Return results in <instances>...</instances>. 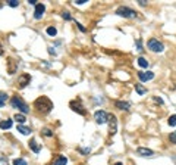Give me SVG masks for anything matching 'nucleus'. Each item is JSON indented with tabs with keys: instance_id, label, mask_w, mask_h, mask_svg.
Listing matches in <instances>:
<instances>
[{
	"instance_id": "nucleus-1",
	"label": "nucleus",
	"mask_w": 176,
	"mask_h": 165,
	"mask_svg": "<svg viewBox=\"0 0 176 165\" xmlns=\"http://www.w3.org/2000/svg\"><path fill=\"white\" fill-rule=\"evenodd\" d=\"M34 106H35L37 111L41 112V114H49L50 111L53 109V102L50 100L49 97L41 96V97H38V99L34 102Z\"/></svg>"
},
{
	"instance_id": "nucleus-6",
	"label": "nucleus",
	"mask_w": 176,
	"mask_h": 165,
	"mask_svg": "<svg viewBox=\"0 0 176 165\" xmlns=\"http://www.w3.org/2000/svg\"><path fill=\"white\" fill-rule=\"evenodd\" d=\"M69 106H71V109L73 111V112H77V114H79V115H85V114H87V111L84 109L82 103L79 102V100H72V102L69 103Z\"/></svg>"
},
{
	"instance_id": "nucleus-30",
	"label": "nucleus",
	"mask_w": 176,
	"mask_h": 165,
	"mask_svg": "<svg viewBox=\"0 0 176 165\" xmlns=\"http://www.w3.org/2000/svg\"><path fill=\"white\" fill-rule=\"evenodd\" d=\"M87 0H75V5H84Z\"/></svg>"
},
{
	"instance_id": "nucleus-35",
	"label": "nucleus",
	"mask_w": 176,
	"mask_h": 165,
	"mask_svg": "<svg viewBox=\"0 0 176 165\" xmlns=\"http://www.w3.org/2000/svg\"><path fill=\"white\" fill-rule=\"evenodd\" d=\"M2 55H3V50H2V47H0V56H2Z\"/></svg>"
},
{
	"instance_id": "nucleus-20",
	"label": "nucleus",
	"mask_w": 176,
	"mask_h": 165,
	"mask_svg": "<svg viewBox=\"0 0 176 165\" xmlns=\"http://www.w3.org/2000/svg\"><path fill=\"white\" fill-rule=\"evenodd\" d=\"M66 164H68V158L66 156H59L55 161V165H66Z\"/></svg>"
},
{
	"instance_id": "nucleus-19",
	"label": "nucleus",
	"mask_w": 176,
	"mask_h": 165,
	"mask_svg": "<svg viewBox=\"0 0 176 165\" xmlns=\"http://www.w3.org/2000/svg\"><path fill=\"white\" fill-rule=\"evenodd\" d=\"M6 102H7V94H6L5 91H0V108L5 106Z\"/></svg>"
},
{
	"instance_id": "nucleus-25",
	"label": "nucleus",
	"mask_w": 176,
	"mask_h": 165,
	"mask_svg": "<svg viewBox=\"0 0 176 165\" xmlns=\"http://www.w3.org/2000/svg\"><path fill=\"white\" fill-rule=\"evenodd\" d=\"M169 140H170L173 144H176V131H173V133H170V136H169Z\"/></svg>"
},
{
	"instance_id": "nucleus-16",
	"label": "nucleus",
	"mask_w": 176,
	"mask_h": 165,
	"mask_svg": "<svg viewBox=\"0 0 176 165\" xmlns=\"http://www.w3.org/2000/svg\"><path fill=\"white\" fill-rule=\"evenodd\" d=\"M13 120L16 121V122H19V125H24V122L27 121V118H25V115L24 114H16L15 117H13Z\"/></svg>"
},
{
	"instance_id": "nucleus-9",
	"label": "nucleus",
	"mask_w": 176,
	"mask_h": 165,
	"mask_svg": "<svg viewBox=\"0 0 176 165\" xmlns=\"http://www.w3.org/2000/svg\"><path fill=\"white\" fill-rule=\"evenodd\" d=\"M109 124H110V134L113 136L117 131V120L115 115H109Z\"/></svg>"
},
{
	"instance_id": "nucleus-37",
	"label": "nucleus",
	"mask_w": 176,
	"mask_h": 165,
	"mask_svg": "<svg viewBox=\"0 0 176 165\" xmlns=\"http://www.w3.org/2000/svg\"><path fill=\"white\" fill-rule=\"evenodd\" d=\"M0 47H2V46H0Z\"/></svg>"
},
{
	"instance_id": "nucleus-14",
	"label": "nucleus",
	"mask_w": 176,
	"mask_h": 165,
	"mask_svg": "<svg viewBox=\"0 0 176 165\" xmlns=\"http://www.w3.org/2000/svg\"><path fill=\"white\" fill-rule=\"evenodd\" d=\"M29 148H31V150H33V152H35V154H38L40 150H41V148L37 144V142H35L34 139H31V140H29Z\"/></svg>"
},
{
	"instance_id": "nucleus-3",
	"label": "nucleus",
	"mask_w": 176,
	"mask_h": 165,
	"mask_svg": "<svg viewBox=\"0 0 176 165\" xmlns=\"http://www.w3.org/2000/svg\"><path fill=\"white\" fill-rule=\"evenodd\" d=\"M147 46H148L150 50L154 52V53H161V52L165 50V46H163V43L159 41L157 39H150L148 43H147Z\"/></svg>"
},
{
	"instance_id": "nucleus-5",
	"label": "nucleus",
	"mask_w": 176,
	"mask_h": 165,
	"mask_svg": "<svg viewBox=\"0 0 176 165\" xmlns=\"http://www.w3.org/2000/svg\"><path fill=\"white\" fill-rule=\"evenodd\" d=\"M94 120H95L97 124H106L109 121V114L106 111H97L94 114Z\"/></svg>"
},
{
	"instance_id": "nucleus-28",
	"label": "nucleus",
	"mask_w": 176,
	"mask_h": 165,
	"mask_svg": "<svg viewBox=\"0 0 176 165\" xmlns=\"http://www.w3.org/2000/svg\"><path fill=\"white\" fill-rule=\"evenodd\" d=\"M62 16H63V19H66V21H69V19H71V15H69V12H63V13H62Z\"/></svg>"
},
{
	"instance_id": "nucleus-29",
	"label": "nucleus",
	"mask_w": 176,
	"mask_h": 165,
	"mask_svg": "<svg viewBox=\"0 0 176 165\" xmlns=\"http://www.w3.org/2000/svg\"><path fill=\"white\" fill-rule=\"evenodd\" d=\"M137 46H138V50H143V44H141V40H137Z\"/></svg>"
},
{
	"instance_id": "nucleus-36",
	"label": "nucleus",
	"mask_w": 176,
	"mask_h": 165,
	"mask_svg": "<svg viewBox=\"0 0 176 165\" xmlns=\"http://www.w3.org/2000/svg\"><path fill=\"white\" fill-rule=\"evenodd\" d=\"M116 165H122V164H121V162H117V164H116Z\"/></svg>"
},
{
	"instance_id": "nucleus-24",
	"label": "nucleus",
	"mask_w": 176,
	"mask_h": 165,
	"mask_svg": "<svg viewBox=\"0 0 176 165\" xmlns=\"http://www.w3.org/2000/svg\"><path fill=\"white\" fill-rule=\"evenodd\" d=\"M169 125H172V127L176 125V115H172L170 118H169Z\"/></svg>"
},
{
	"instance_id": "nucleus-23",
	"label": "nucleus",
	"mask_w": 176,
	"mask_h": 165,
	"mask_svg": "<svg viewBox=\"0 0 176 165\" xmlns=\"http://www.w3.org/2000/svg\"><path fill=\"white\" fill-rule=\"evenodd\" d=\"M13 165H27V161L22 158H16V159H13Z\"/></svg>"
},
{
	"instance_id": "nucleus-26",
	"label": "nucleus",
	"mask_w": 176,
	"mask_h": 165,
	"mask_svg": "<svg viewBox=\"0 0 176 165\" xmlns=\"http://www.w3.org/2000/svg\"><path fill=\"white\" fill-rule=\"evenodd\" d=\"M43 134H44L46 137H51V136H53L51 130H49V128H44V130H43Z\"/></svg>"
},
{
	"instance_id": "nucleus-18",
	"label": "nucleus",
	"mask_w": 176,
	"mask_h": 165,
	"mask_svg": "<svg viewBox=\"0 0 176 165\" xmlns=\"http://www.w3.org/2000/svg\"><path fill=\"white\" fill-rule=\"evenodd\" d=\"M138 65H139L141 68H147V66H148V61H147L145 57L139 56V57H138Z\"/></svg>"
},
{
	"instance_id": "nucleus-8",
	"label": "nucleus",
	"mask_w": 176,
	"mask_h": 165,
	"mask_svg": "<svg viewBox=\"0 0 176 165\" xmlns=\"http://www.w3.org/2000/svg\"><path fill=\"white\" fill-rule=\"evenodd\" d=\"M138 78L143 81V83L150 81L154 78V72H151V71H141V72H138Z\"/></svg>"
},
{
	"instance_id": "nucleus-32",
	"label": "nucleus",
	"mask_w": 176,
	"mask_h": 165,
	"mask_svg": "<svg viewBox=\"0 0 176 165\" xmlns=\"http://www.w3.org/2000/svg\"><path fill=\"white\" fill-rule=\"evenodd\" d=\"M154 100H156V102H157V103H160V105H161V103H163V100H161V99H160V97H154Z\"/></svg>"
},
{
	"instance_id": "nucleus-12",
	"label": "nucleus",
	"mask_w": 176,
	"mask_h": 165,
	"mask_svg": "<svg viewBox=\"0 0 176 165\" xmlns=\"http://www.w3.org/2000/svg\"><path fill=\"white\" fill-rule=\"evenodd\" d=\"M115 106L117 109H121V111H129V108H131V105H129V103H128V102H122V100H116Z\"/></svg>"
},
{
	"instance_id": "nucleus-4",
	"label": "nucleus",
	"mask_w": 176,
	"mask_h": 165,
	"mask_svg": "<svg viewBox=\"0 0 176 165\" xmlns=\"http://www.w3.org/2000/svg\"><path fill=\"white\" fill-rule=\"evenodd\" d=\"M116 15L123 16V18H135L137 16V12L134 9H131V7H128V6H121V7H117Z\"/></svg>"
},
{
	"instance_id": "nucleus-10",
	"label": "nucleus",
	"mask_w": 176,
	"mask_h": 165,
	"mask_svg": "<svg viewBox=\"0 0 176 165\" xmlns=\"http://www.w3.org/2000/svg\"><path fill=\"white\" fill-rule=\"evenodd\" d=\"M44 11H46V6H44L43 3H37L35 11H34V18H35V19H41V16L44 15Z\"/></svg>"
},
{
	"instance_id": "nucleus-22",
	"label": "nucleus",
	"mask_w": 176,
	"mask_h": 165,
	"mask_svg": "<svg viewBox=\"0 0 176 165\" xmlns=\"http://www.w3.org/2000/svg\"><path fill=\"white\" fill-rule=\"evenodd\" d=\"M47 34L51 35V37H55V35L57 34V30H56L55 27H49V28H47Z\"/></svg>"
},
{
	"instance_id": "nucleus-7",
	"label": "nucleus",
	"mask_w": 176,
	"mask_h": 165,
	"mask_svg": "<svg viewBox=\"0 0 176 165\" xmlns=\"http://www.w3.org/2000/svg\"><path fill=\"white\" fill-rule=\"evenodd\" d=\"M29 83H31V75L29 74H22L21 77L18 78V87H19V89H25Z\"/></svg>"
},
{
	"instance_id": "nucleus-13",
	"label": "nucleus",
	"mask_w": 176,
	"mask_h": 165,
	"mask_svg": "<svg viewBox=\"0 0 176 165\" xmlns=\"http://www.w3.org/2000/svg\"><path fill=\"white\" fill-rule=\"evenodd\" d=\"M18 68V62H15L13 59H9V74H15Z\"/></svg>"
},
{
	"instance_id": "nucleus-34",
	"label": "nucleus",
	"mask_w": 176,
	"mask_h": 165,
	"mask_svg": "<svg viewBox=\"0 0 176 165\" xmlns=\"http://www.w3.org/2000/svg\"><path fill=\"white\" fill-rule=\"evenodd\" d=\"M77 25H78V28L81 30V31H85V28H84V27H82V25H81V24H77Z\"/></svg>"
},
{
	"instance_id": "nucleus-21",
	"label": "nucleus",
	"mask_w": 176,
	"mask_h": 165,
	"mask_svg": "<svg viewBox=\"0 0 176 165\" xmlns=\"http://www.w3.org/2000/svg\"><path fill=\"white\" fill-rule=\"evenodd\" d=\"M135 90H137L138 94H145V93H147V89H145V87H143L141 84H137V85H135Z\"/></svg>"
},
{
	"instance_id": "nucleus-27",
	"label": "nucleus",
	"mask_w": 176,
	"mask_h": 165,
	"mask_svg": "<svg viewBox=\"0 0 176 165\" xmlns=\"http://www.w3.org/2000/svg\"><path fill=\"white\" fill-rule=\"evenodd\" d=\"M9 6L11 7H16V6H19V2L18 0H9Z\"/></svg>"
},
{
	"instance_id": "nucleus-33",
	"label": "nucleus",
	"mask_w": 176,
	"mask_h": 165,
	"mask_svg": "<svg viewBox=\"0 0 176 165\" xmlns=\"http://www.w3.org/2000/svg\"><path fill=\"white\" fill-rule=\"evenodd\" d=\"M139 5H141V6H145V5H147V2H145V0H139Z\"/></svg>"
},
{
	"instance_id": "nucleus-11",
	"label": "nucleus",
	"mask_w": 176,
	"mask_h": 165,
	"mask_svg": "<svg viewBox=\"0 0 176 165\" xmlns=\"http://www.w3.org/2000/svg\"><path fill=\"white\" fill-rule=\"evenodd\" d=\"M137 154L139 155V156H147V158H150V156H153L154 152L151 150V149L148 148H138L137 149Z\"/></svg>"
},
{
	"instance_id": "nucleus-17",
	"label": "nucleus",
	"mask_w": 176,
	"mask_h": 165,
	"mask_svg": "<svg viewBox=\"0 0 176 165\" xmlns=\"http://www.w3.org/2000/svg\"><path fill=\"white\" fill-rule=\"evenodd\" d=\"M12 124H13L12 120L2 121V122H0V128H2V130H7V128H11V127H12Z\"/></svg>"
},
{
	"instance_id": "nucleus-15",
	"label": "nucleus",
	"mask_w": 176,
	"mask_h": 165,
	"mask_svg": "<svg viewBox=\"0 0 176 165\" xmlns=\"http://www.w3.org/2000/svg\"><path fill=\"white\" fill-rule=\"evenodd\" d=\"M18 131L24 134V136H28V134H31V128L29 127H25V125H18Z\"/></svg>"
},
{
	"instance_id": "nucleus-31",
	"label": "nucleus",
	"mask_w": 176,
	"mask_h": 165,
	"mask_svg": "<svg viewBox=\"0 0 176 165\" xmlns=\"http://www.w3.org/2000/svg\"><path fill=\"white\" fill-rule=\"evenodd\" d=\"M28 3L33 5V6H37V2H35V0H28Z\"/></svg>"
},
{
	"instance_id": "nucleus-2",
	"label": "nucleus",
	"mask_w": 176,
	"mask_h": 165,
	"mask_svg": "<svg viewBox=\"0 0 176 165\" xmlns=\"http://www.w3.org/2000/svg\"><path fill=\"white\" fill-rule=\"evenodd\" d=\"M11 105H12V108H16L18 111H21L22 114H28V112H29L28 105L24 102L19 96H13V97H12V99H11Z\"/></svg>"
}]
</instances>
